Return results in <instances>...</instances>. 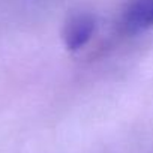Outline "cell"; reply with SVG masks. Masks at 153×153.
Listing matches in <instances>:
<instances>
[{
  "label": "cell",
  "instance_id": "6da1fadb",
  "mask_svg": "<svg viewBox=\"0 0 153 153\" xmlns=\"http://www.w3.org/2000/svg\"><path fill=\"white\" fill-rule=\"evenodd\" d=\"M95 18L89 14H75L72 15L63 27V42L69 51L81 50L95 33Z\"/></svg>",
  "mask_w": 153,
  "mask_h": 153
},
{
  "label": "cell",
  "instance_id": "7a4b0ae2",
  "mask_svg": "<svg viewBox=\"0 0 153 153\" xmlns=\"http://www.w3.org/2000/svg\"><path fill=\"white\" fill-rule=\"evenodd\" d=\"M153 27V0H131L122 14V29L137 35Z\"/></svg>",
  "mask_w": 153,
  "mask_h": 153
}]
</instances>
